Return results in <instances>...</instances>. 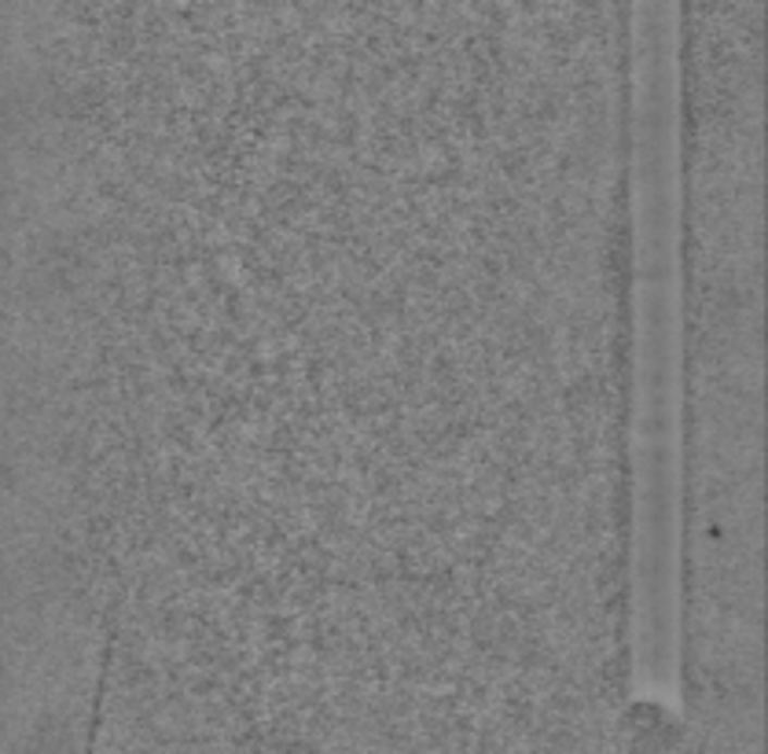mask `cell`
Masks as SVG:
<instances>
[{
  "label": "cell",
  "instance_id": "cell-1",
  "mask_svg": "<svg viewBox=\"0 0 768 754\" xmlns=\"http://www.w3.org/2000/svg\"><path fill=\"white\" fill-rule=\"evenodd\" d=\"M629 77V626L633 689L673 710L684 692V92L680 12L633 8Z\"/></svg>",
  "mask_w": 768,
  "mask_h": 754
}]
</instances>
